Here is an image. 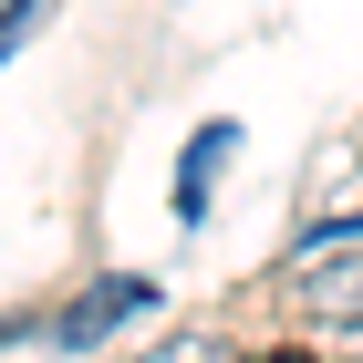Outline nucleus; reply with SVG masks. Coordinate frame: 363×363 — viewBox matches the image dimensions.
I'll return each mask as SVG.
<instances>
[{
    "label": "nucleus",
    "instance_id": "2",
    "mask_svg": "<svg viewBox=\"0 0 363 363\" xmlns=\"http://www.w3.org/2000/svg\"><path fill=\"white\" fill-rule=\"evenodd\" d=\"M145 363H228V353H218V342H208V333H177V342H156V353H145Z\"/></svg>",
    "mask_w": 363,
    "mask_h": 363
},
{
    "label": "nucleus",
    "instance_id": "1",
    "mask_svg": "<svg viewBox=\"0 0 363 363\" xmlns=\"http://www.w3.org/2000/svg\"><path fill=\"white\" fill-rule=\"evenodd\" d=\"M301 311L333 322V333H363V259H333V270L301 280Z\"/></svg>",
    "mask_w": 363,
    "mask_h": 363
}]
</instances>
